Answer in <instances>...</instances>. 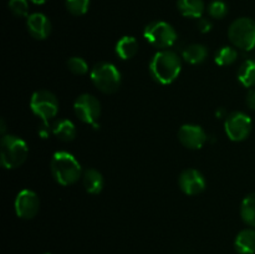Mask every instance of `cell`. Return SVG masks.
Segmentation results:
<instances>
[{
    "label": "cell",
    "instance_id": "6da1fadb",
    "mask_svg": "<svg viewBox=\"0 0 255 254\" xmlns=\"http://www.w3.org/2000/svg\"><path fill=\"white\" fill-rule=\"evenodd\" d=\"M182 70L181 59L171 50L156 52L149 62V72L158 84L169 85L179 76Z\"/></svg>",
    "mask_w": 255,
    "mask_h": 254
},
{
    "label": "cell",
    "instance_id": "7a4b0ae2",
    "mask_svg": "<svg viewBox=\"0 0 255 254\" xmlns=\"http://www.w3.org/2000/svg\"><path fill=\"white\" fill-rule=\"evenodd\" d=\"M52 177L61 186H71L82 177L81 164L74 154L66 151H57L52 156L51 164Z\"/></svg>",
    "mask_w": 255,
    "mask_h": 254
},
{
    "label": "cell",
    "instance_id": "3957f363",
    "mask_svg": "<svg viewBox=\"0 0 255 254\" xmlns=\"http://www.w3.org/2000/svg\"><path fill=\"white\" fill-rule=\"evenodd\" d=\"M29 148L24 139L14 134H4L0 141V159L4 168H19L26 161Z\"/></svg>",
    "mask_w": 255,
    "mask_h": 254
},
{
    "label": "cell",
    "instance_id": "277c9868",
    "mask_svg": "<svg viewBox=\"0 0 255 254\" xmlns=\"http://www.w3.org/2000/svg\"><path fill=\"white\" fill-rule=\"evenodd\" d=\"M91 81L104 94H114L121 86V72L111 62H99L91 70Z\"/></svg>",
    "mask_w": 255,
    "mask_h": 254
},
{
    "label": "cell",
    "instance_id": "5b68a950",
    "mask_svg": "<svg viewBox=\"0 0 255 254\" xmlns=\"http://www.w3.org/2000/svg\"><path fill=\"white\" fill-rule=\"evenodd\" d=\"M228 37L238 49L252 51L255 47V20L251 17L234 20L228 29Z\"/></svg>",
    "mask_w": 255,
    "mask_h": 254
},
{
    "label": "cell",
    "instance_id": "8992f818",
    "mask_svg": "<svg viewBox=\"0 0 255 254\" xmlns=\"http://www.w3.org/2000/svg\"><path fill=\"white\" fill-rule=\"evenodd\" d=\"M30 109L42 121L44 126H49V121L59 112V100L47 90H37L30 99Z\"/></svg>",
    "mask_w": 255,
    "mask_h": 254
},
{
    "label": "cell",
    "instance_id": "52a82bcc",
    "mask_svg": "<svg viewBox=\"0 0 255 254\" xmlns=\"http://www.w3.org/2000/svg\"><path fill=\"white\" fill-rule=\"evenodd\" d=\"M143 36L152 46L166 50L173 46L177 40V32L171 24L166 21H152L144 27Z\"/></svg>",
    "mask_w": 255,
    "mask_h": 254
},
{
    "label": "cell",
    "instance_id": "ba28073f",
    "mask_svg": "<svg viewBox=\"0 0 255 254\" xmlns=\"http://www.w3.org/2000/svg\"><path fill=\"white\" fill-rule=\"evenodd\" d=\"M74 112L77 119L84 124L92 125L95 128L99 127L97 120L101 115V104L94 95L82 94L77 96L74 102Z\"/></svg>",
    "mask_w": 255,
    "mask_h": 254
},
{
    "label": "cell",
    "instance_id": "9c48e42d",
    "mask_svg": "<svg viewBox=\"0 0 255 254\" xmlns=\"http://www.w3.org/2000/svg\"><path fill=\"white\" fill-rule=\"evenodd\" d=\"M253 122L247 114L242 111H234L227 116L224 122V129L229 139L241 142L251 134Z\"/></svg>",
    "mask_w": 255,
    "mask_h": 254
},
{
    "label": "cell",
    "instance_id": "30bf717a",
    "mask_svg": "<svg viewBox=\"0 0 255 254\" xmlns=\"http://www.w3.org/2000/svg\"><path fill=\"white\" fill-rule=\"evenodd\" d=\"M15 213L21 219H31L39 213L40 199L31 189H22L16 194L14 202Z\"/></svg>",
    "mask_w": 255,
    "mask_h": 254
},
{
    "label": "cell",
    "instance_id": "8fae6325",
    "mask_svg": "<svg viewBox=\"0 0 255 254\" xmlns=\"http://www.w3.org/2000/svg\"><path fill=\"white\" fill-rule=\"evenodd\" d=\"M179 188L187 196H196L202 193L206 188V179L203 174L194 168H187L179 174Z\"/></svg>",
    "mask_w": 255,
    "mask_h": 254
},
{
    "label": "cell",
    "instance_id": "7c38bea8",
    "mask_svg": "<svg viewBox=\"0 0 255 254\" xmlns=\"http://www.w3.org/2000/svg\"><path fill=\"white\" fill-rule=\"evenodd\" d=\"M207 133L198 125H183L178 131V139L189 149H199L206 144Z\"/></svg>",
    "mask_w": 255,
    "mask_h": 254
},
{
    "label": "cell",
    "instance_id": "4fadbf2b",
    "mask_svg": "<svg viewBox=\"0 0 255 254\" xmlns=\"http://www.w3.org/2000/svg\"><path fill=\"white\" fill-rule=\"evenodd\" d=\"M26 26L30 35L36 40H45L51 34V21L42 12H34L29 15Z\"/></svg>",
    "mask_w": 255,
    "mask_h": 254
},
{
    "label": "cell",
    "instance_id": "5bb4252c",
    "mask_svg": "<svg viewBox=\"0 0 255 254\" xmlns=\"http://www.w3.org/2000/svg\"><path fill=\"white\" fill-rule=\"evenodd\" d=\"M234 248L239 254L255 253V231L254 229H243L239 232L234 241Z\"/></svg>",
    "mask_w": 255,
    "mask_h": 254
},
{
    "label": "cell",
    "instance_id": "9a60e30c",
    "mask_svg": "<svg viewBox=\"0 0 255 254\" xmlns=\"http://www.w3.org/2000/svg\"><path fill=\"white\" fill-rule=\"evenodd\" d=\"M82 183L87 193L99 194L104 189L105 181L101 172L95 168H89L82 173Z\"/></svg>",
    "mask_w": 255,
    "mask_h": 254
},
{
    "label": "cell",
    "instance_id": "2e32d148",
    "mask_svg": "<svg viewBox=\"0 0 255 254\" xmlns=\"http://www.w3.org/2000/svg\"><path fill=\"white\" fill-rule=\"evenodd\" d=\"M116 55L122 60H129L138 52V42L133 36H124L115 46Z\"/></svg>",
    "mask_w": 255,
    "mask_h": 254
},
{
    "label": "cell",
    "instance_id": "e0dca14e",
    "mask_svg": "<svg viewBox=\"0 0 255 254\" xmlns=\"http://www.w3.org/2000/svg\"><path fill=\"white\" fill-rule=\"evenodd\" d=\"M52 133L62 142H70L76 137V127L74 122L67 119L56 121L52 126Z\"/></svg>",
    "mask_w": 255,
    "mask_h": 254
},
{
    "label": "cell",
    "instance_id": "ac0fdd59",
    "mask_svg": "<svg viewBox=\"0 0 255 254\" xmlns=\"http://www.w3.org/2000/svg\"><path fill=\"white\" fill-rule=\"evenodd\" d=\"M177 6L179 12L186 17L201 19L204 12L203 0H178Z\"/></svg>",
    "mask_w": 255,
    "mask_h": 254
},
{
    "label": "cell",
    "instance_id": "d6986e66",
    "mask_svg": "<svg viewBox=\"0 0 255 254\" xmlns=\"http://www.w3.org/2000/svg\"><path fill=\"white\" fill-rule=\"evenodd\" d=\"M208 56V50L202 44H192L183 51V59L192 65L202 64Z\"/></svg>",
    "mask_w": 255,
    "mask_h": 254
},
{
    "label": "cell",
    "instance_id": "ffe728a7",
    "mask_svg": "<svg viewBox=\"0 0 255 254\" xmlns=\"http://www.w3.org/2000/svg\"><path fill=\"white\" fill-rule=\"evenodd\" d=\"M238 80L244 87L255 86V60H246L238 70Z\"/></svg>",
    "mask_w": 255,
    "mask_h": 254
},
{
    "label": "cell",
    "instance_id": "44dd1931",
    "mask_svg": "<svg viewBox=\"0 0 255 254\" xmlns=\"http://www.w3.org/2000/svg\"><path fill=\"white\" fill-rule=\"evenodd\" d=\"M242 219L248 226L255 227V193H251L243 199L241 206Z\"/></svg>",
    "mask_w": 255,
    "mask_h": 254
},
{
    "label": "cell",
    "instance_id": "7402d4cb",
    "mask_svg": "<svg viewBox=\"0 0 255 254\" xmlns=\"http://www.w3.org/2000/svg\"><path fill=\"white\" fill-rule=\"evenodd\" d=\"M237 57H238V52H237V50L234 47L223 46L216 52L214 61L219 66H228V65H232L236 61Z\"/></svg>",
    "mask_w": 255,
    "mask_h": 254
},
{
    "label": "cell",
    "instance_id": "603a6c76",
    "mask_svg": "<svg viewBox=\"0 0 255 254\" xmlns=\"http://www.w3.org/2000/svg\"><path fill=\"white\" fill-rule=\"evenodd\" d=\"M67 11L74 16H81L87 12L90 7V0H65Z\"/></svg>",
    "mask_w": 255,
    "mask_h": 254
},
{
    "label": "cell",
    "instance_id": "cb8c5ba5",
    "mask_svg": "<svg viewBox=\"0 0 255 254\" xmlns=\"http://www.w3.org/2000/svg\"><path fill=\"white\" fill-rule=\"evenodd\" d=\"M67 69L75 75H85L89 71V65L82 57L74 56L67 60Z\"/></svg>",
    "mask_w": 255,
    "mask_h": 254
},
{
    "label": "cell",
    "instance_id": "d4e9b609",
    "mask_svg": "<svg viewBox=\"0 0 255 254\" xmlns=\"http://www.w3.org/2000/svg\"><path fill=\"white\" fill-rule=\"evenodd\" d=\"M208 14L213 19H223L228 14V6L222 0H213L208 5Z\"/></svg>",
    "mask_w": 255,
    "mask_h": 254
},
{
    "label": "cell",
    "instance_id": "484cf974",
    "mask_svg": "<svg viewBox=\"0 0 255 254\" xmlns=\"http://www.w3.org/2000/svg\"><path fill=\"white\" fill-rule=\"evenodd\" d=\"M9 9L17 17L29 16V4H27V0H9Z\"/></svg>",
    "mask_w": 255,
    "mask_h": 254
},
{
    "label": "cell",
    "instance_id": "4316f807",
    "mask_svg": "<svg viewBox=\"0 0 255 254\" xmlns=\"http://www.w3.org/2000/svg\"><path fill=\"white\" fill-rule=\"evenodd\" d=\"M198 29L199 31L203 32V34L209 32L212 30V22L209 21L208 19H206V17H201L198 21Z\"/></svg>",
    "mask_w": 255,
    "mask_h": 254
},
{
    "label": "cell",
    "instance_id": "83f0119b",
    "mask_svg": "<svg viewBox=\"0 0 255 254\" xmlns=\"http://www.w3.org/2000/svg\"><path fill=\"white\" fill-rule=\"evenodd\" d=\"M246 104L251 110H255V90L254 89L249 90V92L247 94Z\"/></svg>",
    "mask_w": 255,
    "mask_h": 254
},
{
    "label": "cell",
    "instance_id": "f1b7e54d",
    "mask_svg": "<svg viewBox=\"0 0 255 254\" xmlns=\"http://www.w3.org/2000/svg\"><path fill=\"white\" fill-rule=\"evenodd\" d=\"M30 1L34 2V4H36V5H41V4H45L47 0H30Z\"/></svg>",
    "mask_w": 255,
    "mask_h": 254
},
{
    "label": "cell",
    "instance_id": "f546056e",
    "mask_svg": "<svg viewBox=\"0 0 255 254\" xmlns=\"http://www.w3.org/2000/svg\"><path fill=\"white\" fill-rule=\"evenodd\" d=\"M5 129H6V125H5L4 119H1V133H2V136L5 134Z\"/></svg>",
    "mask_w": 255,
    "mask_h": 254
},
{
    "label": "cell",
    "instance_id": "4dcf8cb0",
    "mask_svg": "<svg viewBox=\"0 0 255 254\" xmlns=\"http://www.w3.org/2000/svg\"><path fill=\"white\" fill-rule=\"evenodd\" d=\"M46 254H49V253H46Z\"/></svg>",
    "mask_w": 255,
    "mask_h": 254
}]
</instances>
